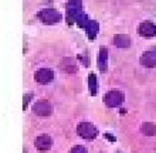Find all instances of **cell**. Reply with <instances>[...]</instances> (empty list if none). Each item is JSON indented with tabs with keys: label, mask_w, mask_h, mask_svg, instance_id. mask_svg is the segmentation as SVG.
<instances>
[{
	"label": "cell",
	"mask_w": 156,
	"mask_h": 153,
	"mask_svg": "<svg viewBox=\"0 0 156 153\" xmlns=\"http://www.w3.org/2000/svg\"><path fill=\"white\" fill-rule=\"evenodd\" d=\"M35 145L40 151H46L51 147V138L47 135H42L37 137Z\"/></svg>",
	"instance_id": "obj_1"
},
{
	"label": "cell",
	"mask_w": 156,
	"mask_h": 153,
	"mask_svg": "<svg viewBox=\"0 0 156 153\" xmlns=\"http://www.w3.org/2000/svg\"><path fill=\"white\" fill-rule=\"evenodd\" d=\"M51 72L48 70H40L36 73V80L40 83H46L51 79Z\"/></svg>",
	"instance_id": "obj_2"
},
{
	"label": "cell",
	"mask_w": 156,
	"mask_h": 153,
	"mask_svg": "<svg viewBox=\"0 0 156 153\" xmlns=\"http://www.w3.org/2000/svg\"><path fill=\"white\" fill-rule=\"evenodd\" d=\"M33 111L39 116H46L50 113V107L45 103H37L33 107Z\"/></svg>",
	"instance_id": "obj_3"
},
{
	"label": "cell",
	"mask_w": 156,
	"mask_h": 153,
	"mask_svg": "<svg viewBox=\"0 0 156 153\" xmlns=\"http://www.w3.org/2000/svg\"><path fill=\"white\" fill-rule=\"evenodd\" d=\"M79 132L85 137H94V135L96 134L95 128L90 125H87V124H84L79 127Z\"/></svg>",
	"instance_id": "obj_4"
},
{
	"label": "cell",
	"mask_w": 156,
	"mask_h": 153,
	"mask_svg": "<svg viewBox=\"0 0 156 153\" xmlns=\"http://www.w3.org/2000/svg\"><path fill=\"white\" fill-rule=\"evenodd\" d=\"M143 132L146 134V135H153L154 132H155V127L151 125V124H145L143 126Z\"/></svg>",
	"instance_id": "obj_5"
},
{
	"label": "cell",
	"mask_w": 156,
	"mask_h": 153,
	"mask_svg": "<svg viewBox=\"0 0 156 153\" xmlns=\"http://www.w3.org/2000/svg\"><path fill=\"white\" fill-rule=\"evenodd\" d=\"M72 153H86L85 149L81 147H76L75 148L73 149V152Z\"/></svg>",
	"instance_id": "obj_6"
}]
</instances>
